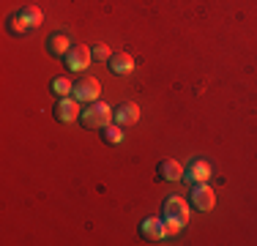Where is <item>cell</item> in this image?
<instances>
[{"instance_id":"cell-17","label":"cell","mask_w":257,"mask_h":246,"mask_svg":"<svg viewBox=\"0 0 257 246\" xmlns=\"http://www.w3.org/2000/svg\"><path fill=\"white\" fill-rule=\"evenodd\" d=\"M93 60H99V63H109V58H112V49L109 44H93Z\"/></svg>"},{"instance_id":"cell-6","label":"cell","mask_w":257,"mask_h":246,"mask_svg":"<svg viewBox=\"0 0 257 246\" xmlns=\"http://www.w3.org/2000/svg\"><path fill=\"white\" fill-rule=\"evenodd\" d=\"M71 47H74V41H71L69 30H52V33L47 36V52H50L52 58H66V55L71 52Z\"/></svg>"},{"instance_id":"cell-2","label":"cell","mask_w":257,"mask_h":246,"mask_svg":"<svg viewBox=\"0 0 257 246\" xmlns=\"http://www.w3.org/2000/svg\"><path fill=\"white\" fill-rule=\"evenodd\" d=\"M211 175H213V167H211V162L203 159V156L189 159V164L183 167V181H186L189 186H192V183H208Z\"/></svg>"},{"instance_id":"cell-11","label":"cell","mask_w":257,"mask_h":246,"mask_svg":"<svg viewBox=\"0 0 257 246\" xmlns=\"http://www.w3.org/2000/svg\"><path fill=\"white\" fill-rule=\"evenodd\" d=\"M156 178L159 181H183V164L178 159H162L156 164Z\"/></svg>"},{"instance_id":"cell-9","label":"cell","mask_w":257,"mask_h":246,"mask_svg":"<svg viewBox=\"0 0 257 246\" xmlns=\"http://www.w3.org/2000/svg\"><path fill=\"white\" fill-rule=\"evenodd\" d=\"M66 69L69 71H82V69H88V63L93 60V52H90L85 44H74L71 47V52L66 55Z\"/></svg>"},{"instance_id":"cell-13","label":"cell","mask_w":257,"mask_h":246,"mask_svg":"<svg viewBox=\"0 0 257 246\" xmlns=\"http://www.w3.org/2000/svg\"><path fill=\"white\" fill-rule=\"evenodd\" d=\"M6 30H9L11 36H28L30 30H36V28L28 22V17L22 14V9H20V11H14V14H9V20H6Z\"/></svg>"},{"instance_id":"cell-16","label":"cell","mask_w":257,"mask_h":246,"mask_svg":"<svg viewBox=\"0 0 257 246\" xmlns=\"http://www.w3.org/2000/svg\"><path fill=\"white\" fill-rule=\"evenodd\" d=\"M22 14L28 17V22L33 25V28H41V22H44V11H41L39 6H22Z\"/></svg>"},{"instance_id":"cell-15","label":"cell","mask_w":257,"mask_h":246,"mask_svg":"<svg viewBox=\"0 0 257 246\" xmlns=\"http://www.w3.org/2000/svg\"><path fill=\"white\" fill-rule=\"evenodd\" d=\"M50 90L58 98H63V96H69V93H74V85L69 82V77H52V82H50Z\"/></svg>"},{"instance_id":"cell-18","label":"cell","mask_w":257,"mask_h":246,"mask_svg":"<svg viewBox=\"0 0 257 246\" xmlns=\"http://www.w3.org/2000/svg\"><path fill=\"white\" fill-rule=\"evenodd\" d=\"M181 227L183 224H178V221H173V219H164V232H167V238H175L181 232Z\"/></svg>"},{"instance_id":"cell-10","label":"cell","mask_w":257,"mask_h":246,"mask_svg":"<svg viewBox=\"0 0 257 246\" xmlns=\"http://www.w3.org/2000/svg\"><path fill=\"white\" fill-rule=\"evenodd\" d=\"M112 120L118 123V126H134V123L140 120V107L134 101H123L120 107H115L112 109Z\"/></svg>"},{"instance_id":"cell-14","label":"cell","mask_w":257,"mask_h":246,"mask_svg":"<svg viewBox=\"0 0 257 246\" xmlns=\"http://www.w3.org/2000/svg\"><path fill=\"white\" fill-rule=\"evenodd\" d=\"M101 140L107 145H120L123 143V126H118V123H109V126L101 129Z\"/></svg>"},{"instance_id":"cell-3","label":"cell","mask_w":257,"mask_h":246,"mask_svg":"<svg viewBox=\"0 0 257 246\" xmlns=\"http://www.w3.org/2000/svg\"><path fill=\"white\" fill-rule=\"evenodd\" d=\"M189 213H192L189 211V202L178 194H170L167 200L162 202V219H173V221H178V224H186Z\"/></svg>"},{"instance_id":"cell-4","label":"cell","mask_w":257,"mask_h":246,"mask_svg":"<svg viewBox=\"0 0 257 246\" xmlns=\"http://www.w3.org/2000/svg\"><path fill=\"white\" fill-rule=\"evenodd\" d=\"M192 208L194 211H200V213H208V211H213V205H216V192H213L208 183H192Z\"/></svg>"},{"instance_id":"cell-5","label":"cell","mask_w":257,"mask_h":246,"mask_svg":"<svg viewBox=\"0 0 257 246\" xmlns=\"http://www.w3.org/2000/svg\"><path fill=\"white\" fill-rule=\"evenodd\" d=\"M52 115H55V120H58V123H74V120H79V115H82V101L63 96V98H58Z\"/></svg>"},{"instance_id":"cell-1","label":"cell","mask_w":257,"mask_h":246,"mask_svg":"<svg viewBox=\"0 0 257 246\" xmlns=\"http://www.w3.org/2000/svg\"><path fill=\"white\" fill-rule=\"evenodd\" d=\"M82 126L85 129H104L112 123V107H107V104L101 101H90L88 107L82 109Z\"/></svg>"},{"instance_id":"cell-7","label":"cell","mask_w":257,"mask_h":246,"mask_svg":"<svg viewBox=\"0 0 257 246\" xmlns=\"http://www.w3.org/2000/svg\"><path fill=\"white\" fill-rule=\"evenodd\" d=\"M140 238L148 243H162L164 238H167V232H164V219H156V216H148L140 221Z\"/></svg>"},{"instance_id":"cell-8","label":"cell","mask_w":257,"mask_h":246,"mask_svg":"<svg viewBox=\"0 0 257 246\" xmlns=\"http://www.w3.org/2000/svg\"><path fill=\"white\" fill-rule=\"evenodd\" d=\"M99 90H101V85L96 77H82L79 82H74V98L82 104L96 101V98H99Z\"/></svg>"},{"instance_id":"cell-12","label":"cell","mask_w":257,"mask_h":246,"mask_svg":"<svg viewBox=\"0 0 257 246\" xmlns=\"http://www.w3.org/2000/svg\"><path fill=\"white\" fill-rule=\"evenodd\" d=\"M107 66L115 77H128V74L134 71V58L128 52H112V58H109Z\"/></svg>"}]
</instances>
